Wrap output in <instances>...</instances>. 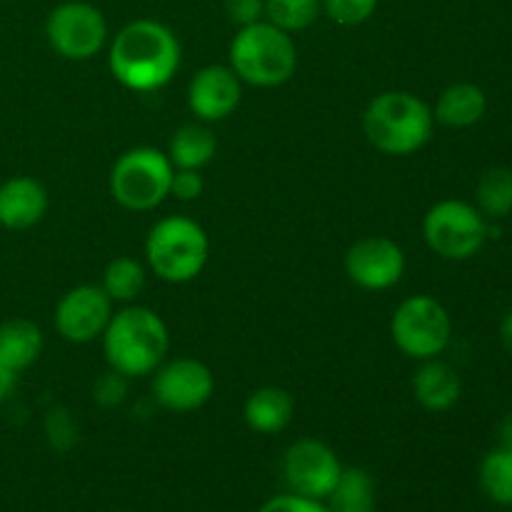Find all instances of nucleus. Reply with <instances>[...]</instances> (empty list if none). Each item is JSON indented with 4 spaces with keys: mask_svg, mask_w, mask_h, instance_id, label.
Returning <instances> with one entry per match:
<instances>
[{
    "mask_svg": "<svg viewBox=\"0 0 512 512\" xmlns=\"http://www.w3.org/2000/svg\"><path fill=\"white\" fill-rule=\"evenodd\" d=\"M48 190L30 175H13L0 183V225L8 230H28L48 213Z\"/></svg>",
    "mask_w": 512,
    "mask_h": 512,
    "instance_id": "obj_15",
    "label": "nucleus"
},
{
    "mask_svg": "<svg viewBox=\"0 0 512 512\" xmlns=\"http://www.w3.org/2000/svg\"><path fill=\"white\" fill-rule=\"evenodd\" d=\"M223 10L238 28L265 20V0H223Z\"/></svg>",
    "mask_w": 512,
    "mask_h": 512,
    "instance_id": "obj_30",
    "label": "nucleus"
},
{
    "mask_svg": "<svg viewBox=\"0 0 512 512\" xmlns=\"http://www.w3.org/2000/svg\"><path fill=\"white\" fill-rule=\"evenodd\" d=\"M218 153L213 130L203 123H190L175 130L168 145V158L175 170H203Z\"/></svg>",
    "mask_w": 512,
    "mask_h": 512,
    "instance_id": "obj_20",
    "label": "nucleus"
},
{
    "mask_svg": "<svg viewBox=\"0 0 512 512\" xmlns=\"http://www.w3.org/2000/svg\"><path fill=\"white\" fill-rule=\"evenodd\" d=\"M295 415V400L288 390L265 385L253 390L243 405V418L250 430L260 435L283 433Z\"/></svg>",
    "mask_w": 512,
    "mask_h": 512,
    "instance_id": "obj_17",
    "label": "nucleus"
},
{
    "mask_svg": "<svg viewBox=\"0 0 512 512\" xmlns=\"http://www.w3.org/2000/svg\"><path fill=\"white\" fill-rule=\"evenodd\" d=\"M480 488L493 503L512 505V448L498 445L480 463Z\"/></svg>",
    "mask_w": 512,
    "mask_h": 512,
    "instance_id": "obj_24",
    "label": "nucleus"
},
{
    "mask_svg": "<svg viewBox=\"0 0 512 512\" xmlns=\"http://www.w3.org/2000/svg\"><path fill=\"white\" fill-rule=\"evenodd\" d=\"M113 305L100 285H75L55 305L53 325L60 338L68 343H93L103 338L113 318Z\"/></svg>",
    "mask_w": 512,
    "mask_h": 512,
    "instance_id": "obj_12",
    "label": "nucleus"
},
{
    "mask_svg": "<svg viewBox=\"0 0 512 512\" xmlns=\"http://www.w3.org/2000/svg\"><path fill=\"white\" fill-rule=\"evenodd\" d=\"M460 390V375L448 363L438 358L420 360V368L413 375V395L420 408L445 413L460 400Z\"/></svg>",
    "mask_w": 512,
    "mask_h": 512,
    "instance_id": "obj_16",
    "label": "nucleus"
},
{
    "mask_svg": "<svg viewBox=\"0 0 512 512\" xmlns=\"http://www.w3.org/2000/svg\"><path fill=\"white\" fill-rule=\"evenodd\" d=\"M488 110L485 90L475 83H455L440 93L433 118L448 128H470L480 123Z\"/></svg>",
    "mask_w": 512,
    "mask_h": 512,
    "instance_id": "obj_19",
    "label": "nucleus"
},
{
    "mask_svg": "<svg viewBox=\"0 0 512 512\" xmlns=\"http://www.w3.org/2000/svg\"><path fill=\"white\" fill-rule=\"evenodd\" d=\"M500 340H503L505 350L512 355V310L508 315H505L503 325H500Z\"/></svg>",
    "mask_w": 512,
    "mask_h": 512,
    "instance_id": "obj_34",
    "label": "nucleus"
},
{
    "mask_svg": "<svg viewBox=\"0 0 512 512\" xmlns=\"http://www.w3.org/2000/svg\"><path fill=\"white\" fill-rule=\"evenodd\" d=\"M343 465L335 450L323 440L303 438L295 440L283 455V478L290 493L313 500H328L338 485Z\"/></svg>",
    "mask_w": 512,
    "mask_h": 512,
    "instance_id": "obj_10",
    "label": "nucleus"
},
{
    "mask_svg": "<svg viewBox=\"0 0 512 512\" xmlns=\"http://www.w3.org/2000/svg\"><path fill=\"white\" fill-rule=\"evenodd\" d=\"M475 208L488 220L508 218L512 213V170L510 168H490L483 173L475 188Z\"/></svg>",
    "mask_w": 512,
    "mask_h": 512,
    "instance_id": "obj_23",
    "label": "nucleus"
},
{
    "mask_svg": "<svg viewBox=\"0 0 512 512\" xmlns=\"http://www.w3.org/2000/svg\"><path fill=\"white\" fill-rule=\"evenodd\" d=\"M205 183L200 170H175L173 183H170V195L178 200H198L203 195Z\"/></svg>",
    "mask_w": 512,
    "mask_h": 512,
    "instance_id": "obj_31",
    "label": "nucleus"
},
{
    "mask_svg": "<svg viewBox=\"0 0 512 512\" xmlns=\"http://www.w3.org/2000/svg\"><path fill=\"white\" fill-rule=\"evenodd\" d=\"M258 512H330V510L323 500L285 493V495H275V498H270L268 503L260 505Z\"/></svg>",
    "mask_w": 512,
    "mask_h": 512,
    "instance_id": "obj_29",
    "label": "nucleus"
},
{
    "mask_svg": "<svg viewBox=\"0 0 512 512\" xmlns=\"http://www.w3.org/2000/svg\"><path fill=\"white\" fill-rule=\"evenodd\" d=\"M433 128L430 105L408 90H385L375 95L363 115V130L370 145L395 158H408L423 150L433 138Z\"/></svg>",
    "mask_w": 512,
    "mask_h": 512,
    "instance_id": "obj_2",
    "label": "nucleus"
},
{
    "mask_svg": "<svg viewBox=\"0 0 512 512\" xmlns=\"http://www.w3.org/2000/svg\"><path fill=\"white\" fill-rule=\"evenodd\" d=\"M325 505L330 512H375V480L363 468H343Z\"/></svg>",
    "mask_w": 512,
    "mask_h": 512,
    "instance_id": "obj_21",
    "label": "nucleus"
},
{
    "mask_svg": "<svg viewBox=\"0 0 512 512\" xmlns=\"http://www.w3.org/2000/svg\"><path fill=\"white\" fill-rule=\"evenodd\" d=\"M215 378L205 363L195 358L163 360L153 375V398L170 413H193L210 403Z\"/></svg>",
    "mask_w": 512,
    "mask_h": 512,
    "instance_id": "obj_11",
    "label": "nucleus"
},
{
    "mask_svg": "<svg viewBox=\"0 0 512 512\" xmlns=\"http://www.w3.org/2000/svg\"><path fill=\"white\" fill-rule=\"evenodd\" d=\"M45 38L60 58L83 63L108 45V20L95 5L68 0L48 13Z\"/></svg>",
    "mask_w": 512,
    "mask_h": 512,
    "instance_id": "obj_9",
    "label": "nucleus"
},
{
    "mask_svg": "<svg viewBox=\"0 0 512 512\" xmlns=\"http://www.w3.org/2000/svg\"><path fill=\"white\" fill-rule=\"evenodd\" d=\"M180 40L158 20H133L110 40L108 68L123 88L153 93L165 88L180 70Z\"/></svg>",
    "mask_w": 512,
    "mask_h": 512,
    "instance_id": "obj_1",
    "label": "nucleus"
},
{
    "mask_svg": "<svg viewBox=\"0 0 512 512\" xmlns=\"http://www.w3.org/2000/svg\"><path fill=\"white\" fill-rule=\"evenodd\" d=\"M490 220L465 200H440L425 213L423 238L445 260H468L483 250Z\"/></svg>",
    "mask_w": 512,
    "mask_h": 512,
    "instance_id": "obj_7",
    "label": "nucleus"
},
{
    "mask_svg": "<svg viewBox=\"0 0 512 512\" xmlns=\"http://www.w3.org/2000/svg\"><path fill=\"white\" fill-rule=\"evenodd\" d=\"M210 240L203 225L188 215H168L150 228L145 260L160 280L173 285L190 283L208 265Z\"/></svg>",
    "mask_w": 512,
    "mask_h": 512,
    "instance_id": "obj_5",
    "label": "nucleus"
},
{
    "mask_svg": "<svg viewBox=\"0 0 512 512\" xmlns=\"http://www.w3.org/2000/svg\"><path fill=\"white\" fill-rule=\"evenodd\" d=\"M323 13L320 0H265V20L285 33L308 30Z\"/></svg>",
    "mask_w": 512,
    "mask_h": 512,
    "instance_id": "obj_25",
    "label": "nucleus"
},
{
    "mask_svg": "<svg viewBox=\"0 0 512 512\" xmlns=\"http://www.w3.org/2000/svg\"><path fill=\"white\" fill-rule=\"evenodd\" d=\"M498 440H500V445H503V448H512V413L505 415V418L500 420Z\"/></svg>",
    "mask_w": 512,
    "mask_h": 512,
    "instance_id": "obj_33",
    "label": "nucleus"
},
{
    "mask_svg": "<svg viewBox=\"0 0 512 512\" xmlns=\"http://www.w3.org/2000/svg\"><path fill=\"white\" fill-rule=\"evenodd\" d=\"M100 288L108 293L113 303H130L138 298L145 288V268L130 255H120L105 265L103 283Z\"/></svg>",
    "mask_w": 512,
    "mask_h": 512,
    "instance_id": "obj_22",
    "label": "nucleus"
},
{
    "mask_svg": "<svg viewBox=\"0 0 512 512\" xmlns=\"http://www.w3.org/2000/svg\"><path fill=\"white\" fill-rule=\"evenodd\" d=\"M230 68L243 83L255 88H278L298 70L293 35L268 20L238 28L230 43Z\"/></svg>",
    "mask_w": 512,
    "mask_h": 512,
    "instance_id": "obj_4",
    "label": "nucleus"
},
{
    "mask_svg": "<svg viewBox=\"0 0 512 512\" xmlns=\"http://www.w3.org/2000/svg\"><path fill=\"white\" fill-rule=\"evenodd\" d=\"M390 335L400 353L420 363L445 353L453 338V320L443 303L430 295H413L393 313Z\"/></svg>",
    "mask_w": 512,
    "mask_h": 512,
    "instance_id": "obj_8",
    "label": "nucleus"
},
{
    "mask_svg": "<svg viewBox=\"0 0 512 512\" xmlns=\"http://www.w3.org/2000/svg\"><path fill=\"white\" fill-rule=\"evenodd\" d=\"M45 435H48L50 445H53L58 453H65V450L73 448L75 440H78V430H75V423L68 415V410H50L48 420H45Z\"/></svg>",
    "mask_w": 512,
    "mask_h": 512,
    "instance_id": "obj_27",
    "label": "nucleus"
},
{
    "mask_svg": "<svg viewBox=\"0 0 512 512\" xmlns=\"http://www.w3.org/2000/svg\"><path fill=\"white\" fill-rule=\"evenodd\" d=\"M243 98V80L230 65H205L188 83V108L200 123H220L235 113Z\"/></svg>",
    "mask_w": 512,
    "mask_h": 512,
    "instance_id": "obj_14",
    "label": "nucleus"
},
{
    "mask_svg": "<svg viewBox=\"0 0 512 512\" xmlns=\"http://www.w3.org/2000/svg\"><path fill=\"white\" fill-rule=\"evenodd\" d=\"M15 383H18V373L0 365V403H5L10 398V393L15 390Z\"/></svg>",
    "mask_w": 512,
    "mask_h": 512,
    "instance_id": "obj_32",
    "label": "nucleus"
},
{
    "mask_svg": "<svg viewBox=\"0 0 512 512\" xmlns=\"http://www.w3.org/2000/svg\"><path fill=\"white\" fill-rule=\"evenodd\" d=\"M320 3H323V13L333 23L343 25V28H355L373 18L380 0H320Z\"/></svg>",
    "mask_w": 512,
    "mask_h": 512,
    "instance_id": "obj_26",
    "label": "nucleus"
},
{
    "mask_svg": "<svg viewBox=\"0 0 512 512\" xmlns=\"http://www.w3.org/2000/svg\"><path fill=\"white\" fill-rule=\"evenodd\" d=\"M173 173V163L163 150L148 145L130 148L115 160L110 170V195L125 210L148 213L170 198Z\"/></svg>",
    "mask_w": 512,
    "mask_h": 512,
    "instance_id": "obj_6",
    "label": "nucleus"
},
{
    "mask_svg": "<svg viewBox=\"0 0 512 512\" xmlns=\"http://www.w3.org/2000/svg\"><path fill=\"white\" fill-rule=\"evenodd\" d=\"M43 353V333L33 320L10 318L0 323V365L23 373Z\"/></svg>",
    "mask_w": 512,
    "mask_h": 512,
    "instance_id": "obj_18",
    "label": "nucleus"
},
{
    "mask_svg": "<svg viewBox=\"0 0 512 512\" xmlns=\"http://www.w3.org/2000/svg\"><path fill=\"white\" fill-rule=\"evenodd\" d=\"M345 273L363 290H388L405 275V253L385 235L355 240L345 253Z\"/></svg>",
    "mask_w": 512,
    "mask_h": 512,
    "instance_id": "obj_13",
    "label": "nucleus"
},
{
    "mask_svg": "<svg viewBox=\"0 0 512 512\" xmlns=\"http://www.w3.org/2000/svg\"><path fill=\"white\" fill-rule=\"evenodd\" d=\"M100 340H103V353L110 368L128 378L155 373L170 348L165 320L143 305H128L113 313Z\"/></svg>",
    "mask_w": 512,
    "mask_h": 512,
    "instance_id": "obj_3",
    "label": "nucleus"
},
{
    "mask_svg": "<svg viewBox=\"0 0 512 512\" xmlns=\"http://www.w3.org/2000/svg\"><path fill=\"white\" fill-rule=\"evenodd\" d=\"M128 380H130L128 375L110 368L108 373H103L98 380H95L93 398L98 400L103 408H115V405L123 403L125 395H128Z\"/></svg>",
    "mask_w": 512,
    "mask_h": 512,
    "instance_id": "obj_28",
    "label": "nucleus"
}]
</instances>
